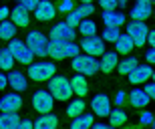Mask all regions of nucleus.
<instances>
[{
  "instance_id": "obj_4",
  "label": "nucleus",
  "mask_w": 155,
  "mask_h": 129,
  "mask_svg": "<svg viewBox=\"0 0 155 129\" xmlns=\"http://www.w3.org/2000/svg\"><path fill=\"white\" fill-rule=\"evenodd\" d=\"M24 45L32 51L35 57H46V55H48V51H46L48 41H46V36L42 35V32H38V30H30L28 35H26Z\"/></svg>"
},
{
  "instance_id": "obj_6",
  "label": "nucleus",
  "mask_w": 155,
  "mask_h": 129,
  "mask_svg": "<svg viewBox=\"0 0 155 129\" xmlns=\"http://www.w3.org/2000/svg\"><path fill=\"white\" fill-rule=\"evenodd\" d=\"M147 32H149V28H147L145 20H131L127 24V35L131 36L135 47H143L147 42Z\"/></svg>"
},
{
  "instance_id": "obj_15",
  "label": "nucleus",
  "mask_w": 155,
  "mask_h": 129,
  "mask_svg": "<svg viewBox=\"0 0 155 129\" xmlns=\"http://www.w3.org/2000/svg\"><path fill=\"white\" fill-rule=\"evenodd\" d=\"M22 107V97L18 93H8L0 97V111H18Z\"/></svg>"
},
{
  "instance_id": "obj_2",
  "label": "nucleus",
  "mask_w": 155,
  "mask_h": 129,
  "mask_svg": "<svg viewBox=\"0 0 155 129\" xmlns=\"http://www.w3.org/2000/svg\"><path fill=\"white\" fill-rule=\"evenodd\" d=\"M48 93H51L57 101H67L69 97H73L71 81L64 79V77H54L52 75L51 79H48Z\"/></svg>"
},
{
  "instance_id": "obj_50",
  "label": "nucleus",
  "mask_w": 155,
  "mask_h": 129,
  "mask_svg": "<svg viewBox=\"0 0 155 129\" xmlns=\"http://www.w3.org/2000/svg\"><path fill=\"white\" fill-rule=\"evenodd\" d=\"M81 2H93V0H81Z\"/></svg>"
},
{
  "instance_id": "obj_11",
  "label": "nucleus",
  "mask_w": 155,
  "mask_h": 129,
  "mask_svg": "<svg viewBox=\"0 0 155 129\" xmlns=\"http://www.w3.org/2000/svg\"><path fill=\"white\" fill-rule=\"evenodd\" d=\"M77 35H79L77 28H75V26H71L67 20L54 24L52 30H51V38H58V41H75Z\"/></svg>"
},
{
  "instance_id": "obj_26",
  "label": "nucleus",
  "mask_w": 155,
  "mask_h": 129,
  "mask_svg": "<svg viewBox=\"0 0 155 129\" xmlns=\"http://www.w3.org/2000/svg\"><path fill=\"white\" fill-rule=\"evenodd\" d=\"M16 24L12 22V20H0V38H4V41H10V38H14V35H16Z\"/></svg>"
},
{
  "instance_id": "obj_22",
  "label": "nucleus",
  "mask_w": 155,
  "mask_h": 129,
  "mask_svg": "<svg viewBox=\"0 0 155 129\" xmlns=\"http://www.w3.org/2000/svg\"><path fill=\"white\" fill-rule=\"evenodd\" d=\"M133 47H135V45H133V41H131V36L127 35H119L117 36V41H115V53L117 55H129L133 51Z\"/></svg>"
},
{
  "instance_id": "obj_27",
  "label": "nucleus",
  "mask_w": 155,
  "mask_h": 129,
  "mask_svg": "<svg viewBox=\"0 0 155 129\" xmlns=\"http://www.w3.org/2000/svg\"><path fill=\"white\" fill-rule=\"evenodd\" d=\"M107 117H109V127H119L127 123V113L123 109H111Z\"/></svg>"
},
{
  "instance_id": "obj_44",
  "label": "nucleus",
  "mask_w": 155,
  "mask_h": 129,
  "mask_svg": "<svg viewBox=\"0 0 155 129\" xmlns=\"http://www.w3.org/2000/svg\"><path fill=\"white\" fill-rule=\"evenodd\" d=\"M147 41H149L151 47H155V30H149V32H147Z\"/></svg>"
},
{
  "instance_id": "obj_40",
  "label": "nucleus",
  "mask_w": 155,
  "mask_h": 129,
  "mask_svg": "<svg viewBox=\"0 0 155 129\" xmlns=\"http://www.w3.org/2000/svg\"><path fill=\"white\" fill-rule=\"evenodd\" d=\"M125 101H127V93H125V91H119V93L115 95V103H117V105H123Z\"/></svg>"
},
{
  "instance_id": "obj_41",
  "label": "nucleus",
  "mask_w": 155,
  "mask_h": 129,
  "mask_svg": "<svg viewBox=\"0 0 155 129\" xmlns=\"http://www.w3.org/2000/svg\"><path fill=\"white\" fill-rule=\"evenodd\" d=\"M145 93L149 95V99H153V101H155V81H153V83H149V85L145 87Z\"/></svg>"
},
{
  "instance_id": "obj_16",
  "label": "nucleus",
  "mask_w": 155,
  "mask_h": 129,
  "mask_svg": "<svg viewBox=\"0 0 155 129\" xmlns=\"http://www.w3.org/2000/svg\"><path fill=\"white\" fill-rule=\"evenodd\" d=\"M10 18H12V22L16 24V26H20V28L28 26V22H30L28 10H24V8H22L20 4H18V6H14V8L10 10Z\"/></svg>"
},
{
  "instance_id": "obj_5",
  "label": "nucleus",
  "mask_w": 155,
  "mask_h": 129,
  "mask_svg": "<svg viewBox=\"0 0 155 129\" xmlns=\"http://www.w3.org/2000/svg\"><path fill=\"white\" fill-rule=\"evenodd\" d=\"M8 51L12 53L14 61H16V63H20V64H30L32 61H35V55H32V51H30V48L26 47L22 41H18V38H10Z\"/></svg>"
},
{
  "instance_id": "obj_17",
  "label": "nucleus",
  "mask_w": 155,
  "mask_h": 129,
  "mask_svg": "<svg viewBox=\"0 0 155 129\" xmlns=\"http://www.w3.org/2000/svg\"><path fill=\"white\" fill-rule=\"evenodd\" d=\"M127 97H129V103H131L133 107H137V109H143V107H147V103H149V95L145 93V89H135V91H131Z\"/></svg>"
},
{
  "instance_id": "obj_20",
  "label": "nucleus",
  "mask_w": 155,
  "mask_h": 129,
  "mask_svg": "<svg viewBox=\"0 0 155 129\" xmlns=\"http://www.w3.org/2000/svg\"><path fill=\"white\" fill-rule=\"evenodd\" d=\"M6 79H8V85L14 91H24V89L28 87V81H26V77L20 71H10V75L6 77Z\"/></svg>"
},
{
  "instance_id": "obj_12",
  "label": "nucleus",
  "mask_w": 155,
  "mask_h": 129,
  "mask_svg": "<svg viewBox=\"0 0 155 129\" xmlns=\"http://www.w3.org/2000/svg\"><path fill=\"white\" fill-rule=\"evenodd\" d=\"M153 12V0H135L131 8V18L133 20H145Z\"/></svg>"
},
{
  "instance_id": "obj_33",
  "label": "nucleus",
  "mask_w": 155,
  "mask_h": 129,
  "mask_svg": "<svg viewBox=\"0 0 155 129\" xmlns=\"http://www.w3.org/2000/svg\"><path fill=\"white\" fill-rule=\"evenodd\" d=\"M67 14H69V16H67V22H69L71 26H75V28H77V26H79V22L83 20V14H81L77 8H73V10L67 12Z\"/></svg>"
},
{
  "instance_id": "obj_30",
  "label": "nucleus",
  "mask_w": 155,
  "mask_h": 129,
  "mask_svg": "<svg viewBox=\"0 0 155 129\" xmlns=\"http://www.w3.org/2000/svg\"><path fill=\"white\" fill-rule=\"evenodd\" d=\"M77 28H79L77 32H81L83 36H93V35H97V24L93 22V20H85V18H83Z\"/></svg>"
},
{
  "instance_id": "obj_36",
  "label": "nucleus",
  "mask_w": 155,
  "mask_h": 129,
  "mask_svg": "<svg viewBox=\"0 0 155 129\" xmlns=\"http://www.w3.org/2000/svg\"><path fill=\"white\" fill-rule=\"evenodd\" d=\"M151 121H153V113L151 111H141L139 113V123L141 125H151Z\"/></svg>"
},
{
  "instance_id": "obj_32",
  "label": "nucleus",
  "mask_w": 155,
  "mask_h": 129,
  "mask_svg": "<svg viewBox=\"0 0 155 129\" xmlns=\"http://www.w3.org/2000/svg\"><path fill=\"white\" fill-rule=\"evenodd\" d=\"M119 35H121V32H119V26H105V30H103V41L115 42Z\"/></svg>"
},
{
  "instance_id": "obj_35",
  "label": "nucleus",
  "mask_w": 155,
  "mask_h": 129,
  "mask_svg": "<svg viewBox=\"0 0 155 129\" xmlns=\"http://www.w3.org/2000/svg\"><path fill=\"white\" fill-rule=\"evenodd\" d=\"M77 10H79L83 16H89V14L95 12V6H93V2H81V6L77 8Z\"/></svg>"
},
{
  "instance_id": "obj_18",
  "label": "nucleus",
  "mask_w": 155,
  "mask_h": 129,
  "mask_svg": "<svg viewBox=\"0 0 155 129\" xmlns=\"http://www.w3.org/2000/svg\"><path fill=\"white\" fill-rule=\"evenodd\" d=\"M57 125H58V117L48 111V113H40V117L36 119V123H32V127H36V129H54Z\"/></svg>"
},
{
  "instance_id": "obj_38",
  "label": "nucleus",
  "mask_w": 155,
  "mask_h": 129,
  "mask_svg": "<svg viewBox=\"0 0 155 129\" xmlns=\"http://www.w3.org/2000/svg\"><path fill=\"white\" fill-rule=\"evenodd\" d=\"M36 2H38V0H18V4L22 6L24 10H35V6H36Z\"/></svg>"
},
{
  "instance_id": "obj_46",
  "label": "nucleus",
  "mask_w": 155,
  "mask_h": 129,
  "mask_svg": "<svg viewBox=\"0 0 155 129\" xmlns=\"http://www.w3.org/2000/svg\"><path fill=\"white\" fill-rule=\"evenodd\" d=\"M93 127H95V129H107L109 125H105V123H93Z\"/></svg>"
},
{
  "instance_id": "obj_7",
  "label": "nucleus",
  "mask_w": 155,
  "mask_h": 129,
  "mask_svg": "<svg viewBox=\"0 0 155 129\" xmlns=\"http://www.w3.org/2000/svg\"><path fill=\"white\" fill-rule=\"evenodd\" d=\"M54 71H57V67L52 63H46V61L28 64V77L32 81H48V79L54 75Z\"/></svg>"
},
{
  "instance_id": "obj_3",
  "label": "nucleus",
  "mask_w": 155,
  "mask_h": 129,
  "mask_svg": "<svg viewBox=\"0 0 155 129\" xmlns=\"http://www.w3.org/2000/svg\"><path fill=\"white\" fill-rule=\"evenodd\" d=\"M71 67L85 77H91V75H97L99 73V61L95 57H91V55H87V53L85 55L79 53L77 57H73V64Z\"/></svg>"
},
{
  "instance_id": "obj_31",
  "label": "nucleus",
  "mask_w": 155,
  "mask_h": 129,
  "mask_svg": "<svg viewBox=\"0 0 155 129\" xmlns=\"http://www.w3.org/2000/svg\"><path fill=\"white\" fill-rule=\"evenodd\" d=\"M67 117H77V115H81V113H85V101H81V99H77V101H73L69 107H67Z\"/></svg>"
},
{
  "instance_id": "obj_23",
  "label": "nucleus",
  "mask_w": 155,
  "mask_h": 129,
  "mask_svg": "<svg viewBox=\"0 0 155 129\" xmlns=\"http://www.w3.org/2000/svg\"><path fill=\"white\" fill-rule=\"evenodd\" d=\"M71 87H73V95H79V97H85L89 93V83L85 81V75H77L71 79Z\"/></svg>"
},
{
  "instance_id": "obj_9",
  "label": "nucleus",
  "mask_w": 155,
  "mask_h": 129,
  "mask_svg": "<svg viewBox=\"0 0 155 129\" xmlns=\"http://www.w3.org/2000/svg\"><path fill=\"white\" fill-rule=\"evenodd\" d=\"M52 105H54V97H52L48 91H36V93L32 95V107L36 109V113L52 111Z\"/></svg>"
},
{
  "instance_id": "obj_10",
  "label": "nucleus",
  "mask_w": 155,
  "mask_h": 129,
  "mask_svg": "<svg viewBox=\"0 0 155 129\" xmlns=\"http://www.w3.org/2000/svg\"><path fill=\"white\" fill-rule=\"evenodd\" d=\"M35 16L40 22H48L57 16V6L52 4L51 0H38L35 6Z\"/></svg>"
},
{
  "instance_id": "obj_24",
  "label": "nucleus",
  "mask_w": 155,
  "mask_h": 129,
  "mask_svg": "<svg viewBox=\"0 0 155 129\" xmlns=\"http://www.w3.org/2000/svg\"><path fill=\"white\" fill-rule=\"evenodd\" d=\"M18 115L16 111H2L0 113V129H16L18 127Z\"/></svg>"
},
{
  "instance_id": "obj_1",
  "label": "nucleus",
  "mask_w": 155,
  "mask_h": 129,
  "mask_svg": "<svg viewBox=\"0 0 155 129\" xmlns=\"http://www.w3.org/2000/svg\"><path fill=\"white\" fill-rule=\"evenodd\" d=\"M46 51H48V55H51L52 59H67V57H77V55L81 53V47L79 45H75L73 41H58V38H51L48 41V47H46Z\"/></svg>"
},
{
  "instance_id": "obj_37",
  "label": "nucleus",
  "mask_w": 155,
  "mask_h": 129,
  "mask_svg": "<svg viewBox=\"0 0 155 129\" xmlns=\"http://www.w3.org/2000/svg\"><path fill=\"white\" fill-rule=\"evenodd\" d=\"M99 4L103 10H115L117 8V0H99Z\"/></svg>"
},
{
  "instance_id": "obj_25",
  "label": "nucleus",
  "mask_w": 155,
  "mask_h": 129,
  "mask_svg": "<svg viewBox=\"0 0 155 129\" xmlns=\"http://www.w3.org/2000/svg\"><path fill=\"white\" fill-rule=\"evenodd\" d=\"M93 123H95L93 113H81V115L73 117L71 127H73V129H89V127H93Z\"/></svg>"
},
{
  "instance_id": "obj_29",
  "label": "nucleus",
  "mask_w": 155,
  "mask_h": 129,
  "mask_svg": "<svg viewBox=\"0 0 155 129\" xmlns=\"http://www.w3.org/2000/svg\"><path fill=\"white\" fill-rule=\"evenodd\" d=\"M137 64H139V61L135 59V57H127V59L119 61V63H117V67H119V73H121V75H129V73H131Z\"/></svg>"
},
{
  "instance_id": "obj_42",
  "label": "nucleus",
  "mask_w": 155,
  "mask_h": 129,
  "mask_svg": "<svg viewBox=\"0 0 155 129\" xmlns=\"http://www.w3.org/2000/svg\"><path fill=\"white\" fill-rule=\"evenodd\" d=\"M8 16H10V8L8 6H0V20H4Z\"/></svg>"
},
{
  "instance_id": "obj_19",
  "label": "nucleus",
  "mask_w": 155,
  "mask_h": 129,
  "mask_svg": "<svg viewBox=\"0 0 155 129\" xmlns=\"http://www.w3.org/2000/svg\"><path fill=\"white\" fill-rule=\"evenodd\" d=\"M127 16L123 12H117V10H105L103 12V22L105 26H121V24H125Z\"/></svg>"
},
{
  "instance_id": "obj_21",
  "label": "nucleus",
  "mask_w": 155,
  "mask_h": 129,
  "mask_svg": "<svg viewBox=\"0 0 155 129\" xmlns=\"http://www.w3.org/2000/svg\"><path fill=\"white\" fill-rule=\"evenodd\" d=\"M117 63H119L117 53H107V51H105V53L101 55V61H99V69L103 71V73H111V71L117 67Z\"/></svg>"
},
{
  "instance_id": "obj_13",
  "label": "nucleus",
  "mask_w": 155,
  "mask_h": 129,
  "mask_svg": "<svg viewBox=\"0 0 155 129\" xmlns=\"http://www.w3.org/2000/svg\"><path fill=\"white\" fill-rule=\"evenodd\" d=\"M91 109H93V115H97V117H107L111 111V101L107 95L103 93H99L93 97L91 101Z\"/></svg>"
},
{
  "instance_id": "obj_45",
  "label": "nucleus",
  "mask_w": 155,
  "mask_h": 129,
  "mask_svg": "<svg viewBox=\"0 0 155 129\" xmlns=\"http://www.w3.org/2000/svg\"><path fill=\"white\" fill-rule=\"evenodd\" d=\"M6 85H8V79H6V77L2 75V73H0V89H4Z\"/></svg>"
},
{
  "instance_id": "obj_47",
  "label": "nucleus",
  "mask_w": 155,
  "mask_h": 129,
  "mask_svg": "<svg viewBox=\"0 0 155 129\" xmlns=\"http://www.w3.org/2000/svg\"><path fill=\"white\" fill-rule=\"evenodd\" d=\"M117 4H119V6H127V4H129V0H117Z\"/></svg>"
},
{
  "instance_id": "obj_8",
  "label": "nucleus",
  "mask_w": 155,
  "mask_h": 129,
  "mask_svg": "<svg viewBox=\"0 0 155 129\" xmlns=\"http://www.w3.org/2000/svg\"><path fill=\"white\" fill-rule=\"evenodd\" d=\"M81 51H85L87 55H91V57H101L105 53V41H101L97 35L93 36H83V41H81Z\"/></svg>"
},
{
  "instance_id": "obj_34",
  "label": "nucleus",
  "mask_w": 155,
  "mask_h": 129,
  "mask_svg": "<svg viewBox=\"0 0 155 129\" xmlns=\"http://www.w3.org/2000/svg\"><path fill=\"white\" fill-rule=\"evenodd\" d=\"M73 8H75V0H61V4L57 6V12L67 14V12H71Z\"/></svg>"
},
{
  "instance_id": "obj_28",
  "label": "nucleus",
  "mask_w": 155,
  "mask_h": 129,
  "mask_svg": "<svg viewBox=\"0 0 155 129\" xmlns=\"http://www.w3.org/2000/svg\"><path fill=\"white\" fill-rule=\"evenodd\" d=\"M14 57H12V53L8 51V48H2L0 51V69L2 71H12L14 69Z\"/></svg>"
},
{
  "instance_id": "obj_48",
  "label": "nucleus",
  "mask_w": 155,
  "mask_h": 129,
  "mask_svg": "<svg viewBox=\"0 0 155 129\" xmlns=\"http://www.w3.org/2000/svg\"><path fill=\"white\" fill-rule=\"evenodd\" d=\"M151 125H153V127H155V115H153V121H151Z\"/></svg>"
},
{
  "instance_id": "obj_39",
  "label": "nucleus",
  "mask_w": 155,
  "mask_h": 129,
  "mask_svg": "<svg viewBox=\"0 0 155 129\" xmlns=\"http://www.w3.org/2000/svg\"><path fill=\"white\" fill-rule=\"evenodd\" d=\"M145 59H147V63L149 64H155V47H151L147 53H145Z\"/></svg>"
},
{
  "instance_id": "obj_51",
  "label": "nucleus",
  "mask_w": 155,
  "mask_h": 129,
  "mask_svg": "<svg viewBox=\"0 0 155 129\" xmlns=\"http://www.w3.org/2000/svg\"><path fill=\"white\" fill-rule=\"evenodd\" d=\"M153 14H155V8H153Z\"/></svg>"
},
{
  "instance_id": "obj_14",
  "label": "nucleus",
  "mask_w": 155,
  "mask_h": 129,
  "mask_svg": "<svg viewBox=\"0 0 155 129\" xmlns=\"http://www.w3.org/2000/svg\"><path fill=\"white\" fill-rule=\"evenodd\" d=\"M151 73H153V69H151L149 64H137L127 77H129L131 85H141V83H147L151 79Z\"/></svg>"
},
{
  "instance_id": "obj_43",
  "label": "nucleus",
  "mask_w": 155,
  "mask_h": 129,
  "mask_svg": "<svg viewBox=\"0 0 155 129\" xmlns=\"http://www.w3.org/2000/svg\"><path fill=\"white\" fill-rule=\"evenodd\" d=\"M18 127H20V129H32V121H28V119L18 121Z\"/></svg>"
},
{
  "instance_id": "obj_49",
  "label": "nucleus",
  "mask_w": 155,
  "mask_h": 129,
  "mask_svg": "<svg viewBox=\"0 0 155 129\" xmlns=\"http://www.w3.org/2000/svg\"><path fill=\"white\" fill-rule=\"evenodd\" d=\"M151 77H153V81H155V71H153V73H151Z\"/></svg>"
}]
</instances>
